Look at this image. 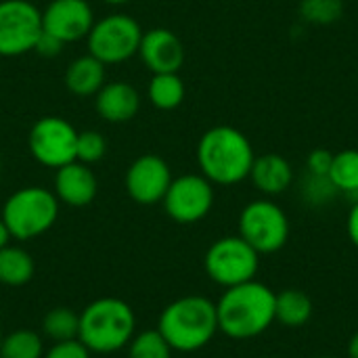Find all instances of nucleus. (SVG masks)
Segmentation results:
<instances>
[{
	"mask_svg": "<svg viewBox=\"0 0 358 358\" xmlns=\"http://www.w3.org/2000/svg\"><path fill=\"white\" fill-rule=\"evenodd\" d=\"M27 145L38 164L57 170L76 162L78 130L59 115H44L31 126Z\"/></svg>",
	"mask_w": 358,
	"mask_h": 358,
	"instance_id": "nucleus-10",
	"label": "nucleus"
},
{
	"mask_svg": "<svg viewBox=\"0 0 358 358\" xmlns=\"http://www.w3.org/2000/svg\"><path fill=\"white\" fill-rule=\"evenodd\" d=\"M266 358H281V357H266Z\"/></svg>",
	"mask_w": 358,
	"mask_h": 358,
	"instance_id": "nucleus-39",
	"label": "nucleus"
},
{
	"mask_svg": "<svg viewBox=\"0 0 358 358\" xmlns=\"http://www.w3.org/2000/svg\"><path fill=\"white\" fill-rule=\"evenodd\" d=\"M327 178L338 189V193H344L348 197L358 199V149H344L334 153L331 168Z\"/></svg>",
	"mask_w": 358,
	"mask_h": 358,
	"instance_id": "nucleus-21",
	"label": "nucleus"
},
{
	"mask_svg": "<svg viewBox=\"0 0 358 358\" xmlns=\"http://www.w3.org/2000/svg\"><path fill=\"white\" fill-rule=\"evenodd\" d=\"M342 0H302L300 13L306 21L313 23H334L342 17Z\"/></svg>",
	"mask_w": 358,
	"mask_h": 358,
	"instance_id": "nucleus-26",
	"label": "nucleus"
},
{
	"mask_svg": "<svg viewBox=\"0 0 358 358\" xmlns=\"http://www.w3.org/2000/svg\"><path fill=\"white\" fill-rule=\"evenodd\" d=\"M147 94L153 107L172 111L185 101V82L178 73H153Z\"/></svg>",
	"mask_w": 358,
	"mask_h": 358,
	"instance_id": "nucleus-22",
	"label": "nucleus"
},
{
	"mask_svg": "<svg viewBox=\"0 0 358 358\" xmlns=\"http://www.w3.org/2000/svg\"><path fill=\"white\" fill-rule=\"evenodd\" d=\"M348 358H358V331L348 342Z\"/></svg>",
	"mask_w": 358,
	"mask_h": 358,
	"instance_id": "nucleus-34",
	"label": "nucleus"
},
{
	"mask_svg": "<svg viewBox=\"0 0 358 358\" xmlns=\"http://www.w3.org/2000/svg\"><path fill=\"white\" fill-rule=\"evenodd\" d=\"M313 317V300L302 289H283L275 300V321L287 329L304 327Z\"/></svg>",
	"mask_w": 358,
	"mask_h": 358,
	"instance_id": "nucleus-19",
	"label": "nucleus"
},
{
	"mask_svg": "<svg viewBox=\"0 0 358 358\" xmlns=\"http://www.w3.org/2000/svg\"><path fill=\"white\" fill-rule=\"evenodd\" d=\"M103 2H107V4H126L130 0H103Z\"/></svg>",
	"mask_w": 358,
	"mask_h": 358,
	"instance_id": "nucleus-35",
	"label": "nucleus"
},
{
	"mask_svg": "<svg viewBox=\"0 0 358 358\" xmlns=\"http://www.w3.org/2000/svg\"><path fill=\"white\" fill-rule=\"evenodd\" d=\"M136 317L130 304L117 298H99L80 313L78 340L96 355H111L130 344Z\"/></svg>",
	"mask_w": 358,
	"mask_h": 358,
	"instance_id": "nucleus-4",
	"label": "nucleus"
},
{
	"mask_svg": "<svg viewBox=\"0 0 358 358\" xmlns=\"http://www.w3.org/2000/svg\"><path fill=\"white\" fill-rule=\"evenodd\" d=\"M2 338H4V336H2V329H0V344H2Z\"/></svg>",
	"mask_w": 358,
	"mask_h": 358,
	"instance_id": "nucleus-36",
	"label": "nucleus"
},
{
	"mask_svg": "<svg viewBox=\"0 0 358 358\" xmlns=\"http://www.w3.org/2000/svg\"><path fill=\"white\" fill-rule=\"evenodd\" d=\"M256 159L250 138L233 126H214L197 143V164L201 174L220 187H233L250 178Z\"/></svg>",
	"mask_w": 358,
	"mask_h": 358,
	"instance_id": "nucleus-2",
	"label": "nucleus"
},
{
	"mask_svg": "<svg viewBox=\"0 0 358 358\" xmlns=\"http://www.w3.org/2000/svg\"><path fill=\"white\" fill-rule=\"evenodd\" d=\"M294 168L279 153H264L254 159L250 170L252 185L266 197L285 193L294 185Z\"/></svg>",
	"mask_w": 358,
	"mask_h": 358,
	"instance_id": "nucleus-17",
	"label": "nucleus"
},
{
	"mask_svg": "<svg viewBox=\"0 0 358 358\" xmlns=\"http://www.w3.org/2000/svg\"><path fill=\"white\" fill-rule=\"evenodd\" d=\"M105 151H107V143L96 130L78 132V145H76V159L78 162H82L86 166L96 164L99 159H103Z\"/></svg>",
	"mask_w": 358,
	"mask_h": 358,
	"instance_id": "nucleus-27",
	"label": "nucleus"
},
{
	"mask_svg": "<svg viewBox=\"0 0 358 358\" xmlns=\"http://www.w3.org/2000/svg\"><path fill=\"white\" fill-rule=\"evenodd\" d=\"M275 300L277 294L256 279L227 287L216 302L218 331L231 340H254L262 336L275 323Z\"/></svg>",
	"mask_w": 358,
	"mask_h": 358,
	"instance_id": "nucleus-1",
	"label": "nucleus"
},
{
	"mask_svg": "<svg viewBox=\"0 0 358 358\" xmlns=\"http://www.w3.org/2000/svg\"><path fill=\"white\" fill-rule=\"evenodd\" d=\"M302 195L310 206H323L327 201H331L338 193V189L331 185V180L327 176H315L308 174L304 187H302Z\"/></svg>",
	"mask_w": 358,
	"mask_h": 358,
	"instance_id": "nucleus-28",
	"label": "nucleus"
},
{
	"mask_svg": "<svg viewBox=\"0 0 358 358\" xmlns=\"http://www.w3.org/2000/svg\"><path fill=\"white\" fill-rule=\"evenodd\" d=\"M96 191H99L96 176L86 164L76 159L71 164L57 168L55 195L59 201L71 208H84L96 197Z\"/></svg>",
	"mask_w": 358,
	"mask_h": 358,
	"instance_id": "nucleus-15",
	"label": "nucleus"
},
{
	"mask_svg": "<svg viewBox=\"0 0 358 358\" xmlns=\"http://www.w3.org/2000/svg\"><path fill=\"white\" fill-rule=\"evenodd\" d=\"M143 29L134 17L124 13H113L94 21L90 34L86 36L88 55L99 59L103 65L124 63L138 55Z\"/></svg>",
	"mask_w": 358,
	"mask_h": 358,
	"instance_id": "nucleus-8",
	"label": "nucleus"
},
{
	"mask_svg": "<svg viewBox=\"0 0 358 358\" xmlns=\"http://www.w3.org/2000/svg\"><path fill=\"white\" fill-rule=\"evenodd\" d=\"M126 193L141 206L159 203L172 182L170 166L159 155H141L126 172Z\"/></svg>",
	"mask_w": 358,
	"mask_h": 358,
	"instance_id": "nucleus-12",
	"label": "nucleus"
},
{
	"mask_svg": "<svg viewBox=\"0 0 358 358\" xmlns=\"http://www.w3.org/2000/svg\"><path fill=\"white\" fill-rule=\"evenodd\" d=\"M331 159H334V153L327 151V149H315V151H310L308 157H306V170H308V174L327 176L329 174V168H331Z\"/></svg>",
	"mask_w": 358,
	"mask_h": 358,
	"instance_id": "nucleus-30",
	"label": "nucleus"
},
{
	"mask_svg": "<svg viewBox=\"0 0 358 358\" xmlns=\"http://www.w3.org/2000/svg\"><path fill=\"white\" fill-rule=\"evenodd\" d=\"M162 203L174 222H199L214 206V185L203 174H182L172 178Z\"/></svg>",
	"mask_w": 358,
	"mask_h": 358,
	"instance_id": "nucleus-11",
	"label": "nucleus"
},
{
	"mask_svg": "<svg viewBox=\"0 0 358 358\" xmlns=\"http://www.w3.org/2000/svg\"><path fill=\"white\" fill-rule=\"evenodd\" d=\"M44 342L31 329H17L2 338L0 358H42Z\"/></svg>",
	"mask_w": 358,
	"mask_h": 358,
	"instance_id": "nucleus-24",
	"label": "nucleus"
},
{
	"mask_svg": "<svg viewBox=\"0 0 358 358\" xmlns=\"http://www.w3.org/2000/svg\"><path fill=\"white\" fill-rule=\"evenodd\" d=\"M94 25V13L88 0H50L42 10V29L63 44L84 40Z\"/></svg>",
	"mask_w": 358,
	"mask_h": 358,
	"instance_id": "nucleus-13",
	"label": "nucleus"
},
{
	"mask_svg": "<svg viewBox=\"0 0 358 358\" xmlns=\"http://www.w3.org/2000/svg\"><path fill=\"white\" fill-rule=\"evenodd\" d=\"M157 331L172 350L197 352L218 334L216 304L203 296H182L162 310Z\"/></svg>",
	"mask_w": 358,
	"mask_h": 358,
	"instance_id": "nucleus-3",
	"label": "nucleus"
},
{
	"mask_svg": "<svg viewBox=\"0 0 358 358\" xmlns=\"http://www.w3.org/2000/svg\"><path fill=\"white\" fill-rule=\"evenodd\" d=\"M59 216V199L44 187H23L15 191L2 208L4 220L13 239L27 241L52 229Z\"/></svg>",
	"mask_w": 358,
	"mask_h": 358,
	"instance_id": "nucleus-5",
	"label": "nucleus"
},
{
	"mask_svg": "<svg viewBox=\"0 0 358 358\" xmlns=\"http://www.w3.org/2000/svg\"><path fill=\"white\" fill-rule=\"evenodd\" d=\"M90 350L80 342V340H67V342H57L48 350H44L42 358H90Z\"/></svg>",
	"mask_w": 358,
	"mask_h": 358,
	"instance_id": "nucleus-29",
	"label": "nucleus"
},
{
	"mask_svg": "<svg viewBox=\"0 0 358 358\" xmlns=\"http://www.w3.org/2000/svg\"><path fill=\"white\" fill-rule=\"evenodd\" d=\"M8 241H10V233H8L4 220L0 218V250H2L4 245H8Z\"/></svg>",
	"mask_w": 358,
	"mask_h": 358,
	"instance_id": "nucleus-33",
	"label": "nucleus"
},
{
	"mask_svg": "<svg viewBox=\"0 0 358 358\" xmlns=\"http://www.w3.org/2000/svg\"><path fill=\"white\" fill-rule=\"evenodd\" d=\"M63 42L59 40V38H55L52 34H48V31H44L42 29V34H40V38H38V42H36V46H34V50L38 52V55H42V57H57L61 50H63Z\"/></svg>",
	"mask_w": 358,
	"mask_h": 358,
	"instance_id": "nucleus-31",
	"label": "nucleus"
},
{
	"mask_svg": "<svg viewBox=\"0 0 358 358\" xmlns=\"http://www.w3.org/2000/svg\"><path fill=\"white\" fill-rule=\"evenodd\" d=\"M206 275L220 287H235L256 279L260 254L239 235L216 239L203 258Z\"/></svg>",
	"mask_w": 358,
	"mask_h": 358,
	"instance_id": "nucleus-6",
	"label": "nucleus"
},
{
	"mask_svg": "<svg viewBox=\"0 0 358 358\" xmlns=\"http://www.w3.org/2000/svg\"><path fill=\"white\" fill-rule=\"evenodd\" d=\"M0 170H2V157H0Z\"/></svg>",
	"mask_w": 358,
	"mask_h": 358,
	"instance_id": "nucleus-38",
	"label": "nucleus"
},
{
	"mask_svg": "<svg viewBox=\"0 0 358 358\" xmlns=\"http://www.w3.org/2000/svg\"><path fill=\"white\" fill-rule=\"evenodd\" d=\"M317 358H338V357H317Z\"/></svg>",
	"mask_w": 358,
	"mask_h": 358,
	"instance_id": "nucleus-37",
	"label": "nucleus"
},
{
	"mask_svg": "<svg viewBox=\"0 0 358 358\" xmlns=\"http://www.w3.org/2000/svg\"><path fill=\"white\" fill-rule=\"evenodd\" d=\"M346 233H348V239L352 241V245L358 250V199L352 203L350 212H348V218H346Z\"/></svg>",
	"mask_w": 358,
	"mask_h": 358,
	"instance_id": "nucleus-32",
	"label": "nucleus"
},
{
	"mask_svg": "<svg viewBox=\"0 0 358 358\" xmlns=\"http://www.w3.org/2000/svg\"><path fill=\"white\" fill-rule=\"evenodd\" d=\"M128 348V358H172V348L157 329L136 334Z\"/></svg>",
	"mask_w": 358,
	"mask_h": 358,
	"instance_id": "nucleus-25",
	"label": "nucleus"
},
{
	"mask_svg": "<svg viewBox=\"0 0 358 358\" xmlns=\"http://www.w3.org/2000/svg\"><path fill=\"white\" fill-rule=\"evenodd\" d=\"M289 218L273 199H254L239 214V237H243L260 256L275 254L289 241Z\"/></svg>",
	"mask_w": 358,
	"mask_h": 358,
	"instance_id": "nucleus-7",
	"label": "nucleus"
},
{
	"mask_svg": "<svg viewBox=\"0 0 358 358\" xmlns=\"http://www.w3.org/2000/svg\"><path fill=\"white\" fill-rule=\"evenodd\" d=\"M94 107L105 122L124 124L138 113L141 96L128 82H109L94 94Z\"/></svg>",
	"mask_w": 358,
	"mask_h": 358,
	"instance_id": "nucleus-16",
	"label": "nucleus"
},
{
	"mask_svg": "<svg viewBox=\"0 0 358 358\" xmlns=\"http://www.w3.org/2000/svg\"><path fill=\"white\" fill-rule=\"evenodd\" d=\"M36 264L29 252L17 245H4L0 250V285L21 287L34 279Z\"/></svg>",
	"mask_w": 358,
	"mask_h": 358,
	"instance_id": "nucleus-20",
	"label": "nucleus"
},
{
	"mask_svg": "<svg viewBox=\"0 0 358 358\" xmlns=\"http://www.w3.org/2000/svg\"><path fill=\"white\" fill-rule=\"evenodd\" d=\"M78 329H80V315L65 306L48 310L42 319V334L52 344L78 340Z\"/></svg>",
	"mask_w": 358,
	"mask_h": 358,
	"instance_id": "nucleus-23",
	"label": "nucleus"
},
{
	"mask_svg": "<svg viewBox=\"0 0 358 358\" xmlns=\"http://www.w3.org/2000/svg\"><path fill=\"white\" fill-rule=\"evenodd\" d=\"M138 57L151 73H178L185 63V46L174 31L153 27L143 31Z\"/></svg>",
	"mask_w": 358,
	"mask_h": 358,
	"instance_id": "nucleus-14",
	"label": "nucleus"
},
{
	"mask_svg": "<svg viewBox=\"0 0 358 358\" xmlns=\"http://www.w3.org/2000/svg\"><path fill=\"white\" fill-rule=\"evenodd\" d=\"M105 84V65L92 55L78 57L65 71V86L76 96H92Z\"/></svg>",
	"mask_w": 358,
	"mask_h": 358,
	"instance_id": "nucleus-18",
	"label": "nucleus"
},
{
	"mask_svg": "<svg viewBox=\"0 0 358 358\" xmlns=\"http://www.w3.org/2000/svg\"><path fill=\"white\" fill-rule=\"evenodd\" d=\"M42 34V10L29 0H0V57L34 50Z\"/></svg>",
	"mask_w": 358,
	"mask_h": 358,
	"instance_id": "nucleus-9",
	"label": "nucleus"
}]
</instances>
